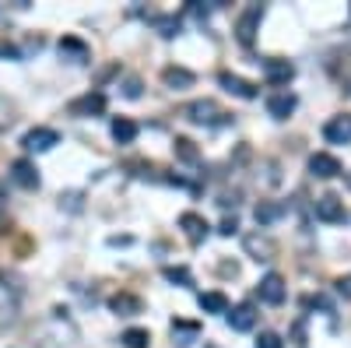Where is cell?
I'll return each mask as SVG.
<instances>
[{"label":"cell","mask_w":351,"mask_h":348,"mask_svg":"<svg viewBox=\"0 0 351 348\" xmlns=\"http://www.w3.org/2000/svg\"><path fill=\"white\" fill-rule=\"evenodd\" d=\"M324 137L330 144H348L351 141V113H341V116H334V120H327Z\"/></svg>","instance_id":"obj_10"},{"label":"cell","mask_w":351,"mask_h":348,"mask_svg":"<svg viewBox=\"0 0 351 348\" xmlns=\"http://www.w3.org/2000/svg\"><path fill=\"white\" fill-rule=\"evenodd\" d=\"M4 313H8V324H14V306H11V310H4ZM0 331H4V316H0Z\"/></svg>","instance_id":"obj_31"},{"label":"cell","mask_w":351,"mask_h":348,"mask_svg":"<svg viewBox=\"0 0 351 348\" xmlns=\"http://www.w3.org/2000/svg\"><path fill=\"white\" fill-rule=\"evenodd\" d=\"M225 321H228L232 331H253V324H256V310H253L250 303H243V306H236V310H228V313H225Z\"/></svg>","instance_id":"obj_12"},{"label":"cell","mask_w":351,"mask_h":348,"mask_svg":"<svg viewBox=\"0 0 351 348\" xmlns=\"http://www.w3.org/2000/svg\"><path fill=\"white\" fill-rule=\"evenodd\" d=\"M109 310L116 316H137L141 313V299L134 292H116V296H109Z\"/></svg>","instance_id":"obj_14"},{"label":"cell","mask_w":351,"mask_h":348,"mask_svg":"<svg viewBox=\"0 0 351 348\" xmlns=\"http://www.w3.org/2000/svg\"><path fill=\"white\" fill-rule=\"evenodd\" d=\"M71 113L74 116H99V113H106V95L102 92H88V95L71 102Z\"/></svg>","instance_id":"obj_11"},{"label":"cell","mask_w":351,"mask_h":348,"mask_svg":"<svg viewBox=\"0 0 351 348\" xmlns=\"http://www.w3.org/2000/svg\"><path fill=\"white\" fill-rule=\"evenodd\" d=\"M197 303H200L204 313H228V299H225V292H200Z\"/></svg>","instance_id":"obj_20"},{"label":"cell","mask_w":351,"mask_h":348,"mask_svg":"<svg viewBox=\"0 0 351 348\" xmlns=\"http://www.w3.org/2000/svg\"><path fill=\"white\" fill-rule=\"evenodd\" d=\"M197 331H200L197 324H183V321L172 324V334H180V338H197Z\"/></svg>","instance_id":"obj_27"},{"label":"cell","mask_w":351,"mask_h":348,"mask_svg":"<svg viewBox=\"0 0 351 348\" xmlns=\"http://www.w3.org/2000/svg\"><path fill=\"white\" fill-rule=\"evenodd\" d=\"M123 95H127V99H137V95H141V78H127V81H123Z\"/></svg>","instance_id":"obj_28"},{"label":"cell","mask_w":351,"mask_h":348,"mask_svg":"<svg viewBox=\"0 0 351 348\" xmlns=\"http://www.w3.org/2000/svg\"><path fill=\"white\" fill-rule=\"evenodd\" d=\"M267 113L274 116V120H288V116L295 113V95H291V92H274V95H267Z\"/></svg>","instance_id":"obj_13"},{"label":"cell","mask_w":351,"mask_h":348,"mask_svg":"<svg viewBox=\"0 0 351 348\" xmlns=\"http://www.w3.org/2000/svg\"><path fill=\"white\" fill-rule=\"evenodd\" d=\"M60 56H74L77 64H84L88 60V46L81 39H74V36H64L60 39Z\"/></svg>","instance_id":"obj_22"},{"label":"cell","mask_w":351,"mask_h":348,"mask_svg":"<svg viewBox=\"0 0 351 348\" xmlns=\"http://www.w3.org/2000/svg\"><path fill=\"white\" fill-rule=\"evenodd\" d=\"M21 144H25V152H49L53 144H60V134L53 127H32L21 137Z\"/></svg>","instance_id":"obj_3"},{"label":"cell","mask_w":351,"mask_h":348,"mask_svg":"<svg viewBox=\"0 0 351 348\" xmlns=\"http://www.w3.org/2000/svg\"><path fill=\"white\" fill-rule=\"evenodd\" d=\"M246 250L253 260H271L274 257V243L267 236H260V232H253V236H246Z\"/></svg>","instance_id":"obj_16"},{"label":"cell","mask_w":351,"mask_h":348,"mask_svg":"<svg viewBox=\"0 0 351 348\" xmlns=\"http://www.w3.org/2000/svg\"><path fill=\"white\" fill-rule=\"evenodd\" d=\"M183 116H186V120H193V124L215 127V124H221V116H228V113H221L218 102H211V99H197V102H190L183 109Z\"/></svg>","instance_id":"obj_1"},{"label":"cell","mask_w":351,"mask_h":348,"mask_svg":"<svg viewBox=\"0 0 351 348\" xmlns=\"http://www.w3.org/2000/svg\"><path fill=\"white\" fill-rule=\"evenodd\" d=\"M11 180H14L21 190H36V187H39V169H36V162L14 159V162H11Z\"/></svg>","instance_id":"obj_5"},{"label":"cell","mask_w":351,"mask_h":348,"mask_svg":"<svg viewBox=\"0 0 351 348\" xmlns=\"http://www.w3.org/2000/svg\"><path fill=\"white\" fill-rule=\"evenodd\" d=\"M162 81H165V89H176V92H183V89H190V84L197 81L186 67H165L162 71Z\"/></svg>","instance_id":"obj_15"},{"label":"cell","mask_w":351,"mask_h":348,"mask_svg":"<svg viewBox=\"0 0 351 348\" xmlns=\"http://www.w3.org/2000/svg\"><path fill=\"white\" fill-rule=\"evenodd\" d=\"M281 215H285V205H281V200H260L256 211H253L256 225H271V222H278Z\"/></svg>","instance_id":"obj_17"},{"label":"cell","mask_w":351,"mask_h":348,"mask_svg":"<svg viewBox=\"0 0 351 348\" xmlns=\"http://www.w3.org/2000/svg\"><path fill=\"white\" fill-rule=\"evenodd\" d=\"M109 130H112V141H116V144H130V141L137 137V124L130 120V116H116Z\"/></svg>","instance_id":"obj_18"},{"label":"cell","mask_w":351,"mask_h":348,"mask_svg":"<svg viewBox=\"0 0 351 348\" xmlns=\"http://www.w3.org/2000/svg\"><path fill=\"white\" fill-rule=\"evenodd\" d=\"M172 152H176V159H180V162H200V152H197V144L190 141V137H176L172 141Z\"/></svg>","instance_id":"obj_21"},{"label":"cell","mask_w":351,"mask_h":348,"mask_svg":"<svg viewBox=\"0 0 351 348\" xmlns=\"http://www.w3.org/2000/svg\"><path fill=\"white\" fill-rule=\"evenodd\" d=\"M162 278L172 281V285H193V275H190L186 268H176V264H169V268L162 271Z\"/></svg>","instance_id":"obj_24"},{"label":"cell","mask_w":351,"mask_h":348,"mask_svg":"<svg viewBox=\"0 0 351 348\" xmlns=\"http://www.w3.org/2000/svg\"><path fill=\"white\" fill-rule=\"evenodd\" d=\"M218 84L225 92H232V95H239V99H256V84H250L246 78H239V74H232V71H221L218 74Z\"/></svg>","instance_id":"obj_7"},{"label":"cell","mask_w":351,"mask_h":348,"mask_svg":"<svg viewBox=\"0 0 351 348\" xmlns=\"http://www.w3.org/2000/svg\"><path fill=\"white\" fill-rule=\"evenodd\" d=\"M256 21H260V8H250V11L239 18V28H236V32H239V43H243V46H253Z\"/></svg>","instance_id":"obj_19"},{"label":"cell","mask_w":351,"mask_h":348,"mask_svg":"<svg viewBox=\"0 0 351 348\" xmlns=\"http://www.w3.org/2000/svg\"><path fill=\"white\" fill-rule=\"evenodd\" d=\"M337 292H341L344 299H351V278H341V281H337Z\"/></svg>","instance_id":"obj_30"},{"label":"cell","mask_w":351,"mask_h":348,"mask_svg":"<svg viewBox=\"0 0 351 348\" xmlns=\"http://www.w3.org/2000/svg\"><path fill=\"white\" fill-rule=\"evenodd\" d=\"M263 78H267L271 84H288L291 78H295V67H291L288 60H281V56H271V60H263Z\"/></svg>","instance_id":"obj_9"},{"label":"cell","mask_w":351,"mask_h":348,"mask_svg":"<svg viewBox=\"0 0 351 348\" xmlns=\"http://www.w3.org/2000/svg\"><path fill=\"white\" fill-rule=\"evenodd\" d=\"M309 172L319 176V180H334V176H341V162L334 155H327V152H316L309 159Z\"/></svg>","instance_id":"obj_8"},{"label":"cell","mask_w":351,"mask_h":348,"mask_svg":"<svg viewBox=\"0 0 351 348\" xmlns=\"http://www.w3.org/2000/svg\"><path fill=\"white\" fill-rule=\"evenodd\" d=\"M218 232H221V236H236V232H239V222H236V218H225V222L218 225Z\"/></svg>","instance_id":"obj_29"},{"label":"cell","mask_w":351,"mask_h":348,"mask_svg":"<svg viewBox=\"0 0 351 348\" xmlns=\"http://www.w3.org/2000/svg\"><path fill=\"white\" fill-rule=\"evenodd\" d=\"M155 28H158L165 39H172L176 32H180V18H155Z\"/></svg>","instance_id":"obj_26"},{"label":"cell","mask_w":351,"mask_h":348,"mask_svg":"<svg viewBox=\"0 0 351 348\" xmlns=\"http://www.w3.org/2000/svg\"><path fill=\"white\" fill-rule=\"evenodd\" d=\"M180 229L186 232V240L197 246V243H204V240H208V232H211V225L208 222H204L197 211H183L180 215Z\"/></svg>","instance_id":"obj_6"},{"label":"cell","mask_w":351,"mask_h":348,"mask_svg":"<svg viewBox=\"0 0 351 348\" xmlns=\"http://www.w3.org/2000/svg\"><path fill=\"white\" fill-rule=\"evenodd\" d=\"M256 296L267 303V306H281V303H285V278L274 275V271H271V275H263L260 285H256Z\"/></svg>","instance_id":"obj_4"},{"label":"cell","mask_w":351,"mask_h":348,"mask_svg":"<svg viewBox=\"0 0 351 348\" xmlns=\"http://www.w3.org/2000/svg\"><path fill=\"white\" fill-rule=\"evenodd\" d=\"M123 348H148L152 345V334L144 331V327H130V331H123Z\"/></svg>","instance_id":"obj_23"},{"label":"cell","mask_w":351,"mask_h":348,"mask_svg":"<svg viewBox=\"0 0 351 348\" xmlns=\"http://www.w3.org/2000/svg\"><path fill=\"white\" fill-rule=\"evenodd\" d=\"M316 218H319V222H327V225L344 222V218H348L344 200H341L337 194H324V197H316Z\"/></svg>","instance_id":"obj_2"},{"label":"cell","mask_w":351,"mask_h":348,"mask_svg":"<svg viewBox=\"0 0 351 348\" xmlns=\"http://www.w3.org/2000/svg\"><path fill=\"white\" fill-rule=\"evenodd\" d=\"M256 348H285V341H281L278 331H260L256 334Z\"/></svg>","instance_id":"obj_25"}]
</instances>
